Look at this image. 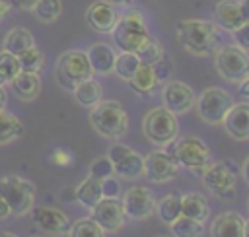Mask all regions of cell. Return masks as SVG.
Segmentation results:
<instances>
[{
  "instance_id": "obj_1",
  "label": "cell",
  "mask_w": 249,
  "mask_h": 237,
  "mask_svg": "<svg viewBox=\"0 0 249 237\" xmlns=\"http://www.w3.org/2000/svg\"><path fill=\"white\" fill-rule=\"evenodd\" d=\"M181 47L195 56H208L218 49V27L206 19H181L175 25Z\"/></svg>"
},
{
  "instance_id": "obj_2",
  "label": "cell",
  "mask_w": 249,
  "mask_h": 237,
  "mask_svg": "<svg viewBox=\"0 0 249 237\" xmlns=\"http://www.w3.org/2000/svg\"><path fill=\"white\" fill-rule=\"evenodd\" d=\"M89 122L97 134L109 140H121L128 130V117L124 107L113 99H101L89 111Z\"/></svg>"
},
{
  "instance_id": "obj_3",
  "label": "cell",
  "mask_w": 249,
  "mask_h": 237,
  "mask_svg": "<svg viewBox=\"0 0 249 237\" xmlns=\"http://www.w3.org/2000/svg\"><path fill=\"white\" fill-rule=\"evenodd\" d=\"M111 35H113V41H115L117 49L126 51V52H136L150 39L144 14L138 8L126 10L119 17V21H117L115 29L111 31Z\"/></svg>"
},
{
  "instance_id": "obj_4",
  "label": "cell",
  "mask_w": 249,
  "mask_h": 237,
  "mask_svg": "<svg viewBox=\"0 0 249 237\" xmlns=\"http://www.w3.org/2000/svg\"><path fill=\"white\" fill-rule=\"evenodd\" d=\"M169 146V153L179 161V165L191 169L193 173H204V169L212 163V152L210 148L196 136H183L175 138Z\"/></svg>"
},
{
  "instance_id": "obj_5",
  "label": "cell",
  "mask_w": 249,
  "mask_h": 237,
  "mask_svg": "<svg viewBox=\"0 0 249 237\" xmlns=\"http://www.w3.org/2000/svg\"><path fill=\"white\" fill-rule=\"evenodd\" d=\"M91 76H93V70H91L88 54L84 51H66L58 56L56 68H54V78L62 89L72 91L76 87V84H80Z\"/></svg>"
},
{
  "instance_id": "obj_6",
  "label": "cell",
  "mask_w": 249,
  "mask_h": 237,
  "mask_svg": "<svg viewBox=\"0 0 249 237\" xmlns=\"http://www.w3.org/2000/svg\"><path fill=\"white\" fill-rule=\"evenodd\" d=\"M0 196L8 202L14 216H25L33 210L35 186L23 177L8 175L0 179Z\"/></svg>"
},
{
  "instance_id": "obj_7",
  "label": "cell",
  "mask_w": 249,
  "mask_h": 237,
  "mask_svg": "<svg viewBox=\"0 0 249 237\" xmlns=\"http://www.w3.org/2000/svg\"><path fill=\"white\" fill-rule=\"evenodd\" d=\"M142 130L152 144L165 148L177 138V132H179L177 117L165 107H156L146 113L142 120Z\"/></svg>"
},
{
  "instance_id": "obj_8",
  "label": "cell",
  "mask_w": 249,
  "mask_h": 237,
  "mask_svg": "<svg viewBox=\"0 0 249 237\" xmlns=\"http://www.w3.org/2000/svg\"><path fill=\"white\" fill-rule=\"evenodd\" d=\"M214 66L224 80L231 84H241L249 76V54L237 45H224L216 49Z\"/></svg>"
},
{
  "instance_id": "obj_9",
  "label": "cell",
  "mask_w": 249,
  "mask_h": 237,
  "mask_svg": "<svg viewBox=\"0 0 249 237\" xmlns=\"http://www.w3.org/2000/svg\"><path fill=\"white\" fill-rule=\"evenodd\" d=\"M231 105V95L222 87H206L195 101L196 113L206 124H222Z\"/></svg>"
},
{
  "instance_id": "obj_10",
  "label": "cell",
  "mask_w": 249,
  "mask_h": 237,
  "mask_svg": "<svg viewBox=\"0 0 249 237\" xmlns=\"http://www.w3.org/2000/svg\"><path fill=\"white\" fill-rule=\"evenodd\" d=\"M204 185L220 198H233L235 194V181H237V167L233 161H218L210 163L202 173Z\"/></svg>"
},
{
  "instance_id": "obj_11",
  "label": "cell",
  "mask_w": 249,
  "mask_h": 237,
  "mask_svg": "<svg viewBox=\"0 0 249 237\" xmlns=\"http://www.w3.org/2000/svg\"><path fill=\"white\" fill-rule=\"evenodd\" d=\"M107 157L111 159L115 173L123 179H136L144 175V157L126 144H113L107 152Z\"/></svg>"
},
{
  "instance_id": "obj_12",
  "label": "cell",
  "mask_w": 249,
  "mask_h": 237,
  "mask_svg": "<svg viewBox=\"0 0 249 237\" xmlns=\"http://www.w3.org/2000/svg\"><path fill=\"white\" fill-rule=\"evenodd\" d=\"M179 161L167 150H154L144 157V175L152 183H169L179 175Z\"/></svg>"
},
{
  "instance_id": "obj_13",
  "label": "cell",
  "mask_w": 249,
  "mask_h": 237,
  "mask_svg": "<svg viewBox=\"0 0 249 237\" xmlns=\"http://www.w3.org/2000/svg\"><path fill=\"white\" fill-rule=\"evenodd\" d=\"M161 101L163 107L169 109L173 115H183L195 107V91L191 85L179 80H169L161 89Z\"/></svg>"
},
{
  "instance_id": "obj_14",
  "label": "cell",
  "mask_w": 249,
  "mask_h": 237,
  "mask_svg": "<svg viewBox=\"0 0 249 237\" xmlns=\"http://www.w3.org/2000/svg\"><path fill=\"white\" fill-rule=\"evenodd\" d=\"M124 216L132 220H144L156 210L154 192L148 186H130L121 198Z\"/></svg>"
},
{
  "instance_id": "obj_15",
  "label": "cell",
  "mask_w": 249,
  "mask_h": 237,
  "mask_svg": "<svg viewBox=\"0 0 249 237\" xmlns=\"http://www.w3.org/2000/svg\"><path fill=\"white\" fill-rule=\"evenodd\" d=\"M124 210L119 198H101L91 208V220L103 231H119L124 225Z\"/></svg>"
},
{
  "instance_id": "obj_16",
  "label": "cell",
  "mask_w": 249,
  "mask_h": 237,
  "mask_svg": "<svg viewBox=\"0 0 249 237\" xmlns=\"http://www.w3.org/2000/svg\"><path fill=\"white\" fill-rule=\"evenodd\" d=\"M119 17H121V14H119L117 6H113L105 0L91 2L86 10V21L97 33H111L115 29Z\"/></svg>"
},
{
  "instance_id": "obj_17",
  "label": "cell",
  "mask_w": 249,
  "mask_h": 237,
  "mask_svg": "<svg viewBox=\"0 0 249 237\" xmlns=\"http://www.w3.org/2000/svg\"><path fill=\"white\" fill-rule=\"evenodd\" d=\"M33 221L43 231H49V233H54V235H64L72 227L70 218L64 212H60L56 208H51V206L35 208L33 210Z\"/></svg>"
},
{
  "instance_id": "obj_18",
  "label": "cell",
  "mask_w": 249,
  "mask_h": 237,
  "mask_svg": "<svg viewBox=\"0 0 249 237\" xmlns=\"http://www.w3.org/2000/svg\"><path fill=\"white\" fill-rule=\"evenodd\" d=\"M222 124L233 140H249V103H233Z\"/></svg>"
},
{
  "instance_id": "obj_19",
  "label": "cell",
  "mask_w": 249,
  "mask_h": 237,
  "mask_svg": "<svg viewBox=\"0 0 249 237\" xmlns=\"http://www.w3.org/2000/svg\"><path fill=\"white\" fill-rule=\"evenodd\" d=\"M214 23L224 31H235L245 23L239 8V0H220L214 8Z\"/></svg>"
},
{
  "instance_id": "obj_20",
  "label": "cell",
  "mask_w": 249,
  "mask_h": 237,
  "mask_svg": "<svg viewBox=\"0 0 249 237\" xmlns=\"http://www.w3.org/2000/svg\"><path fill=\"white\" fill-rule=\"evenodd\" d=\"M88 60H89V66L93 70V74H111L113 68H115V58H117V52L111 45L107 43H93L88 51Z\"/></svg>"
},
{
  "instance_id": "obj_21",
  "label": "cell",
  "mask_w": 249,
  "mask_h": 237,
  "mask_svg": "<svg viewBox=\"0 0 249 237\" xmlns=\"http://www.w3.org/2000/svg\"><path fill=\"white\" fill-rule=\"evenodd\" d=\"M245 220L237 212H222L214 218L210 233L212 237H243Z\"/></svg>"
},
{
  "instance_id": "obj_22",
  "label": "cell",
  "mask_w": 249,
  "mask_h": 237,
  "mask_svg": "<svg viewBox=\"0 0 249 237\" xmlns=\"http://www.w3.org/2000/svg\"><path fill=\"white\" fill-rule=\"evenodd\" d=\"M10 87L14 91V95L21 101H33L39 91H41V78L35 72H23L19 70V74L10 82Z\"/></svg>"
},
{
  "instance_id": "obj_23",
  "label": "cell",
  "mask_w": 249,
  "mask_h": 237,
  "mask_svg": "<svg viewBox=\"0 0 249 237\" xmlns=\"http://www.w3.org/2000/svg\"><path fill=\"white\" fill-rule=\"evenodd\" d=\"M181 216L193 218L196 221H206L210 216V204L204 194L200 192H187L181 194Z\"/></svg>"
},
{
  "instance_id": "obj_24",
  "label": "cell",
  "mask_w": 249,
  "mask_h": 237,
  "mask_svg": "<svg viewBox=\"0 0 249 237\" xmlns=\"http://www.w3.org/2000/svg\"><path fill=\"white\" fill-rule=\"evenodd\" d=\"M158 84H160V80L150 64H140L136 74L128 80V85L132 87V91L142 97H150L154 93V89L158 87Z\"/></svg>"
},
{
  "instance_id": "obj_25",
  "label": "cell",
  "mask_w": 249,
  "mask_h": 237,
  "mask_svg": "<svg viewBox=\"0 0 249 237\" xmlns=\"http://www.w3.org/2000/svg\"><path fill=\"white\" fill-rule=\"evenodd\" d=\"M33 45H35V39L29 33V29H25V27H14V29H10L6 33L4 41H2V51L19 56L21 52H25L27 49H31Z\"/></svg>"
},
{
  "instance_id": "obj_26",
  "label": "cell",
  "mask_w": 249,
  "mask_h": 237,
  "mask_svg": "<svg viewBox=\"0 0 249 237\" xmlns=\"http://www.w3.org/2000/svg\"><path fill=\"white\" fill-rule=\"evenodd\" d=\"M103 198V192H101V179H97V177H86L78 186H76V200L84 206V208H88V210H91L99 200Z\"/></svg>"
},
{
  "instance_id": "obj_27",
  "label": "cell",
  "mask_w": 249,
  "mask_h": 237,
  "mask_svg": "<svg viewBox=\"0 0 249 237\" xmlns=\"http://www.w3.org/2000/svg\"><path fill=\"white\" fill-rule=\"evenodd\" d=\"M74 93V99L82 105V107H93L101 101V95H103V87L97 80L93 78H88L80 84H76V87L72 89Z\"/></svg>"
},
{
  "instance_id": "obj_28",
  "label": "cell",
  "mask_w": 249,
  "mask_h": 237,
  "mask_svg": "<svg viewBox=\"0 0 249 237\" xmlns=\"http://www.w3.org/2000/svg\"><path fill=\"white\" fill-rule=\"evenodd\" d=\"M21 134H23V124H21V120H19L16 115H12L10 111L2 109V111H0V146L18 140Z\"/></svg>"
},
{
  "instance_id": "obj_29",
  "label": "cell",
  "mask_w": 249,
  "mask_h": 237,
  "mask_svg": "<svg viewBox=\"0 0 249 237\" xmlns=\"http://www.w3.org/2000/svg\"><path fill=\"white\" fill-rule=\"evenodd\" d=\"M156 212L163 223H173L181 216V194L169 192L156 202Z\"/></svg>"
},
{
  "instance_id": "obj_30",
  "label": "cell",
  "mask_w": 249,
  "mask_h": 237,
  "mask_svg": "<svg viewBox=\"0 0 249 237\" xmlns=\"http://www.w3.org/2000/svg\"><path fill=\"white\" fill-rule=\"evenodd\" d=\"M140 58L136 56V52H126V51H121L119 54H117V58H115V68H113V72L121 78V80H130L134 74H136V70L140 68Z\"/></svg>"
},
{
  "instance_id": "obj_31",
  "label": "cell",
  "mask_w": 249,
  "mask_h": 237,
  "mask_svg": "<svg viewBox=\"0 0 249 237\" xmlns=\"http://www.w3.org/2000/svg\"><path fill=\"white\" fill-rule=\"evenodd\" d=\"M171 225L173 237H200L202 235V221H196L187 216H179Z\"/></svg>"
},
{
  "instance_id": "obj_32",
  "label": "cell",
  "mask_w": 249,
  "mask_h": 237,
  "mask_svg": "<svg viewBox=\"0 0 249 237\" xmlns=\"http://www.w3.org/2000/svg\"><path fill=\"white\" fill-rule=\"evenodd\" d=\"M31 12L35 14V17H37L39 21H43V23H53V21L58 19L60 14H62V2H60V0H39Z\"/></svg>"
},
{
  "instance_id": "obj_33",
  "label": "cell",
  "mask_w": 249,
  "mask_h": 237,
  "mask_svg": "<svg viewBox=\"0 0 249 237\" xmlns=\"http://www.w3.org/2000/svg\"><path fill=\"white\" fill-rule=\"evenodd\" d=\"M18 62H19V70L39 74L43 70V66H45V54L33 45L31 49H27L25 52H21L18 56Z\"/></svg>"
},
{
  "instance_id": "obj_34",
  "label": "cell",
  "mask_w": 249,
  "mask_h": 237,
  "mask_svg": "<svg viewBox=\"0 0 249 237\" xmlns=\"http://www.w3.org/2000/svg\"><path fill=\"white\" fill-rule=\"evenodd\" d=\"M18 74H19L18 56L12 54V52L2 51V52H0V85L10 84Z\"/></svg>"
},
{
  "instance_id": "obj_35",
  "label": "cell",
  "mask_w": 249,
  "mask_h": 237,
  "mask_svg": "<svg viewBox=\"0 0 249 237\" xmlns=\"http://www.w3.org/2000/svg\"><path fill=\"white\" fill-rule=\"evenodd\" d=\"M68 235L70 237H105V231L91 218H86V220L74 221Z\"/></svg>"
},
{
  "instance_id": "obj_36",
  "label": "cell",
  "mask_w": 249,
  "mask_h": 237,
  "mask_svg": "<svg viewBox=\"0 0 249 237\" xmlns=\"http://www.w3.org/2000/svg\"><path fill=\"white\" fill-rule=\"evenodd\" d=\"M163 54H165V52H163L161 45H160L156 39H152V37L136 51V56L140 58V62H142V64H150V66H154Z\"/></svg>"
},
{
  "instance_id": "obj_37",
  "label": "cell",
  "mask_w": 249,
  "mask_h": 237,
  "mask_svg": "<svg viewBox=\"0 0 249 237\" xmlns=\"http://www.w3.org/2000/svg\"><path fill=\"white\" fill-rule=\"evenodd\" d=\"M89 175H91V177H97V179H105V177L115 175V169H113L111 159L105 155V157H97L95 161H91V165H89Z\"/></svg>"
},
{
  "instance_id": "obj_38",
  "label": "cell",
  "mask_w": 249,
  "mask_h": 237,
  "mask_svg": "<svg viewBox=\"0 0 249 237\" xmlns=\"http://www.w3.org/2000/svg\"><path fill=\"white\" fill-rule=\"evenodd\" d=\"M101 192H103V198H119V192H121L119 181L113 175L101 179Z\"/></svg>"
},
{
  "instance_id": "obj_39",
  "label": "cell",
  "mask_w": 249,
  "mask_h": 237,
  "mask_svg": "<svg viewBox=\"0 0 249 237\" xmlns=\"http://www.w3.org/2000/svg\"><path fill=\"white\" fill-rule=\"evenodd\" d=\"M231 37H233V43L239 49H243V51L249 52V21H245L241 27H237L235 31H231Z\"/></svg>"
},
{
  "instance_id": "obj_40",
  "label": "cell",
  "mask_w": 249,
  "mask_h": 237,
  "mask_svg": "<svg viewBox=\"0 0 249 237\" xmlns=\"http://www.w3.org/2000/svg\"><path fill=\"white\" fill-rule=\"evenodd\" d=\"M154 72H156V76H158V80L161 82V80H165L169 74H171V70H173V64H171V60H169V56L167 54H163L154 66Z\"/></svg>"
},
{
  "instance_id": "obj_41",
  "label": "cell",
  "mask_w": 249,
  "mask_h": 237,
  "mask_svg": "<svg viewBox=\"0 0 249 237\" xmlns=\"http://www.w3.org/2000/svg\"><path fill=\"white\" fill-rule=\"evenodd\" d=\"M14 6H18V8H21V10H33L35 8V4L39 2V0H10Z\"/></svg>"
},
{
  "instance_id": "obj_42",
  "label": "cell",
  "mask_w": 249,
  "mask_h": 237,
  "mask_svg": "<svg viewBox=\"0 0 249 237\" xmlns=\"http://www.w3.org/2000/svg\"><path fill=\"white\" fill-rule=\"evenodd\" d=\"M10 216H12V210H10L8 202L0 196V220H6V218H10Z\"/></svg>"
},
{
  "instance_id": "obj_43",
  "label": "cell",
  "mask_w": 249,
  "mask_h": 237,
  "mask_svg": "<svg viewBox=\"0 0 249 237\" xmlns=\"http://www.w3.org/2000/svg\"><path fill=\"white\" fill-rule=\"evenodd\" d=\"M239 8H241V16L245 21H249V0H239Z\"/></svg>"
},
{
  "instance_id": "obj_44",
  "label": "cell",
  "mask_w": 249,
  "mask_h": 237,
  "mask_svg": "<svg viewBox=\"0 0 249 237\" xmlns=\"http://www.w3.org/2000/svg\"><path fill=\"white\" fill-rule=\"evenodd\" d=\"M239 95H243V97L249 99V76L239 84Z\"/></svg>"
},
{
  "instance_id": "obj_45",
  "label": "cell",
  "mask_w": 249,
  "mask_h": 237,
  "mask_svg": "<svg viewBox=\"0 0 249 237\" xmlns=\"http://www.w3.org/2000/svg\"><path fill=\"white\" fill-rule=\"evenodd\" d=\"M10 8H12V2L10 0H0V19L10 12Z\"/></svg>"
},
{
  "instance_id": "obj_46",
  "label": "cell",
  "mask_w": 249,
  "mask_h": 237,
  "mask_svg": "<svg viewBox=\"0 0 249 237\" xmlns=\"http://www.w3.org/2000/svg\"><path fill=\"white\" fill-rule=\"evenodd\" d=\"M243 179H245V183L249 185V155H247V159L243 161Z\"/></svg>"
},
{
  "instance_id": "obj_47",
  "label": "cell",
  "mask_w": 249,
  "mask_h": 237,
  "mask_svg": "<svg viewBox=\"0 0 249 237\" xmlns=\"http://www.w3.org/2000/svg\"><path fill=\"white\" fill-rule=\"evenodd\" d=\"M105 2H109L113 6H130L132 4V0H105Z\"/></svg>"
},
{
  "instance_id": "obj_48",
  "label": "cell",
  "mask_w": 249,
  "mask_h": 237,
  "mask_svg": "<svg viewBox=\"0 0 249 237\" xmlns=\"http://www.w3.org/2000/svg\"><path fill=\"white\" fill-rule=\"evenodd\" d=\"M6 107V91H4V85H0V111Z\"/></svg>"
},
{
  "instance_id": "obj_49",
  "label": "cell",
  "mask_w": 249,
  "mask_h": 237,
  "mask_svg": "<svg viewBox=\"0 0 249 237\" xmlns=\"http://www.w3.org/2000/svg\"><path fill=\"white\" fill-rule=\"evenodd\" d=\"M243 237H249V220H245V231H243Z\"/></svg>"
},
{
  "instance_id": "obj_50",
  "label": "cell",
  "mask_w": 249,
  "mask_h": 237,
  "mask_svg": "<svg viewBox=\"0 0 249 237\" xmlns=\"http://www.w3.org/2000/svg\"><path fill=\"white\" fill-rule=\"evenodd\" d=\"M0 237H18V235H14V233H0Z\"/></svg>"
}]
</instances>
